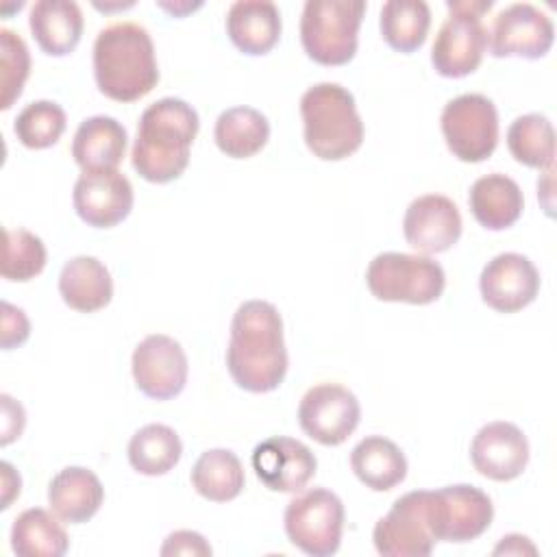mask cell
<instances>
[{
	"instance_id": "17",
	"label": "cell",
	"mask_w": 557,
	"mask_h": 557,
	"mask_svg": "<svg viewBox=\"0 0 557 557\" xmlns=\"http://www.w3.org/2000/svg\"><path fill=\"white\" fill-rule=\"evenodd\" d=\"M403 235L407 244L418 252H444L461 237V213L448 196H418L405 211Z\"/></svg>"
},
{
	"instance_id": "28",
	"label": "cell",
	"mask_w": 557,
	"mask_h": 557,
	"mask_svg": "<svg viewBox=\"0 0 557 557\" xmlns=\"http://www.w3.org/2000/svg\"><path fill=\"white\" fill-rule=\"evenodd\" d=\"M67 546L63 524L41 507H30L13 520L11 548L20 557H61Z\"/></svg>"
},
{
	"instance_id": "15",
	"label": "cell",
	"mask_w": 557,
	"mask_h": 557,
	"mask_svg": "<svg viewBox=\"0 0 557 557\" xmlns=\"http://www.w3.org/2000/svg\"><path fill=\"white\" fill-rule=\"evenodd\" d=\"M481 298L500 313H513L531 305L540 292V272L520 252H500L485 263L479 276Z\"/></svg>"
},
{
	"instance_id": "6",
	"label": "cell",
	"mask_w": 557,
	"mask_h": 557,
	"mask_svg": "<svg viewBox=\"0 0 557 557\" xmlns=\"http://www.w3.org/2000/svg\"><path fill=\"white\" fill-rule=\"evenodd\" d=\"M446 7L448 17L435 35L431 63L437 74L461 78L481 65L487 48L483 13L492 9V0H446Z\"/></svg>"
},
{
	"instance_id": "10",
	"label": "cell",
	"mask_w": 557,
	"mask_h": 557,
	"mask_svg": "<svg viewBox=\"0 0 557 557\" xmlns=\"http://www.w3.org/2000/svg\"><path fill=\"white\" fill-rule=\"evenodd\" d=\"M442 135L448 150L466 163H479L492 157L498 144V113L483 94H461L446 102Z\"/></svg>"
},
{
	"instance_id": "2",
	"label": "cell",
	"mask_w": 557,
	"mask_h": 557,
	"mask_svg": "<svg viewBox=\"0 0 557 557\" xmlns=\"http://www.w3.org/2000/svg\"><path fill=\"white\" fill-rule=\"evenodd\" d=\"M200 128L198 113L181 98H161L139 117L131 161L150 183L178 178L189 163V148Z\"/></svg>"
},
{
	"instance_id": "29",
	"label": "cell",
	"mask_w": 557,
	"mask_h": 557,
	"mask_svg": "<svg viewBox=\"0 0 557 557\" xmlns=\"http://www.w3.org/2000/svg\"><path fill=\"white\" fill-rule=\"evenodd\" d=\"M244 466L239 457L228 448L205 450L191 468L194 490L213 503L237 498L244 490Z\"/></svg>"
},
{
	"instance_id": "4",
	"label": "cell",
	"mask_w": 557,
	"mask_h": 557,
	"mask_svg": "<svg viewBox=\"0 0 557 557\" xmlns=\"http://www.w3.org/2000/svg\"><path fill=\"white\" fill-rule=\"evenodd\" d=\"M307 148L324 161L350 157L363 141V122L352 94L337 83H318L300 98Z\"/></svg>"
},
{
	"instance_id": "33",
	"label": "cell",
	"mask_w": 557,
	"mask_h": 557,
	"mask_svg": "<svg viewBox=\"0 0 557 557\" xmlns=\"http://www.w3.org/2000/svg\"><path fill=\"white\" fill-rule=\"evenodd\" d=\"M65 131V111L52 100H35L26 104L13 124L15 137L26 148H50Z\"/></svg>"
},
{
	"instance_id": "37",
	"label": "cell",
	"mask_w": 557,
	"mask_h": 557,
	"mask_svg": "<svg viewBox=\"0 0 557 557\" xmlns=\"http://www.w3.org/2000/svg\"><path fill=\"white\" fill-rule=\"evenodd\" d=\"M161 555H211V546L196 531H174L165 537Z\"/></svg>"
},
{
	"instance_id": "1",
	"label": "cell",
	"mask_w": 557,
	"mask_h": 557,
	"mask_svg": "<svg viewBox=\"0 0 557 557\" xmlns=\"http://www.w3.org/2000/svg\"><path fill=\"white\" fill-rule=\"evenodd\" d=\"M283 318L268 300H246L231 320L226 368L233 381L255 394L276 389L287 374Z\"/></svg>"
},
{
	"instance_id": "39",
	"label": "cell",
	"mask_w": 557,
	"mask_h": 557,
	"mask_svg": "<svg viewBox=\"0 0 557 557\" xmlns=\"http://www.w3.org/2000/svg\"><path fill=\"white\" fill-rule=\"evenodd\" d=\"M0 468H2V505L0 507L7 509L9 503L20 494L22 481H20V474L13 470V466L9 461H2Z\"/></svg>"
},
{
	"instance_id": "27",
	"label": "cell",
	"mask_w": 557,
	"mask_h": 557,
	"mask_svg": "<svg viewBox=\"0 0 557 557\" xmlns=\"http://www.w3.org/2000/svg\"><path fill=\"white\" fill-rule=\"evenodd\" d=\"M213 137L226 157L248 159L268 144L270 122L252 107H231L218 115Z\"/></svg>"
},
{
	"instance_id": "30",
	"label": "cell",
	"mask_w": 557,
	"mask_h": 557,
	"mask_svg": "<svg viewBox=\"0 0 557 557\" xmlns=\"http://www.w3.org/2000/svg\"><path fill=\"white\" fill-rule=\"evenodd\" d=\"M183 455V444L176 431L168 424H146L128 442V461L133 470L146 476L170 472Z\"/></svg>"
},
{
	"instance_id": "20",
	"label": "cell",
	"mask_w": 557,
	"mask_h": 557,
	"mask_svg": "<svg viewBox=\"0 0 557 557\" xmlns=\"http://www.w3.org/2000/svg\"><path fill=\"white\" fill-rule=\"evenodd\" d=\"M126 141V128L115 117L94 115L78 124L72 139V157L83 172L117 170Z\"/></svg>"
},
{
	"instance_id": "21",
	"label": "cell",
	"mask_w": 557,
	"mask_h": 557,
	"mask_svg": "<svg viewBox=\"0 0 557 557\" xmlns=\"http://www.w3.org/2000/svg\"><path fill=\"white\" fill-rule=\"evenodd\" d=\"M104 500V487L100 479L83 468L70 466L57 472L48 485V505L57 518L70 524L87 522L96 516Z\"/></svg>"
},
{
	"instance_id": "34",
	"label": "cell",
	"mask_w": 557,
	"mask_h": 557,
	"mask_svg": "<svg viewBox=\"0 0 557 557\" xmlns=\"http://www.w3.org/2000/svg\"><path fill=\"white\" fill-rule=\"evenodd\" d=\"M46 265L44 242L26 228H4L0 272L7 281H30Z\"/></svg>"
},
{
	"instance_id": "32",
	"label": "cell",
	"mask_w": 557,
	"mask_h": 557,
	"mask_svg": "<svg viewBox=\"0 0 557 557\" xmlns=\"http://www.w3.org/2000/svg\"><path fill=\"white\" fill-rule=\"evenodd\" d=\"M511 157L527 168H550L555 159V131L546 115L527 113L511 122L507 131Z\"/></svg>"
},
{
	"instance_id": "38",
	"label": "cell",
	"mask_w": 557,
	"mask_h": 557,
	"mask_svg": "<svg viewBox=\"0 0 557 557\" xmlns=\"http://www.w3.org/2000/svg\"><path fill=\"white\" fill-rule=\"evenodd\" d=\"M0 400H2V437H0V444L7 446L15 437L22 435L24 424H26V413H24V407L17 400H13L9 394H2Z\"/></svg>"
},
{
	"instance_id": "26",
	"label": "cell",
	"mask_w": 557,
	"mask_h": 557,
	"mask_svg": "<svg viewBox=\"0 0 557 557\" xmlns=\"http://www.w3.org/2000/svg\"><path fill=\"white\" fill-rule=\"evenodd\" d=\"M350 468L355 476L374 492H387L407 476L403 450L381 435H368L350 450Z\"/></svg>"
},
{
	"instance_id": "35",
	"label": "cell",
	"mask_w": 557,
	"mask_h": 557,
	"mask_svg": "<svg viewBox=\"0 0 557 557\" xmlns=\"http://www.w3.org/2000/svg\"><path fill=\"white\" fill-rule=\"evenodd\" d=\"M30 72V52L11 28H0V109L7 111L20 98Z\"/></svg>"
},
{
	"instance_id": "23",
	"label": "cell",
	"mask_w": 557,
	"mask_h": 557,
	"mask_svg": "<svg viewBox=\"0 0 557 557\" xmlns=\"http://www.w3.org/2000/svg\"><path fill=\"white\" fill-rule=\"evenodd\" d=\"M28 26L46 54L65 57L81 41L83 13L72 0H39L30 7Z\"/></svg>"
},
{
	"instance_id": "40",
	"label": "cell",
	"mask_w": 557,
	"mask_h": 557,
	"mask_svg": "<svg viewBox=\"0 0 557 557\" xmlns=\"http://www.w3.org/2000/svg\"><path fill=\"white\" fill-rule=\"evenodd\" d=\"M500 553H505V555H522V553L535 555V546L529 542V537L511 533V535H505L500 540V544L494 548V555H500Z\"/></svg>"
},
{
	"instance_id": "19",
	"label": "cell",
	"mask_w": 557,
	"mask_h": 557,
	"mask_svg": "<svg viewBox=\"0 0 557 557\" xmlns=\"http://www.w3.org/2000/svg\"><path fill=\"white\" fill-rule=\"evenodd\" d=\"M252 470L272 492H298L315 474L318 461L309 446L294 437H268L252 450Z\"/></svg>"
},
{
	"instance_id": "14",
	"label": "cell",
	"mask_w": 557,
	"mask_h": 557,
	"mask_svg": "<svg viewBox=\"0 0 557 557\" xmlns=\"http://www.w3.org/2000/svg\"><path fill=\"white\" fill-rule=\"evenodd\" d=\"M555 39L550 17L529 2L505 7L492 22L487 46L494 57H544Z\"/></svg>"
},
{
	"instance_id": "31",
	"label": "cell",
	"mask_w": 557,
	"mask_h": 557,
	"mask_svg": "<svg viewBox=\"0 0 557 557\" xmlns=\"http://www.w3.org/2000/svg\"><path fill=\"white\" fill-rule=\"evenodd\" d=\"M429 26L431 9L424 0H389L381 9V35L398 52L418 50L429 35Z\"/></svg>"
},
{
	"instance_id": "7",
	"label": "cell",
	"mask_w": 557,
	"mask_h": 557,
	"mask_svg": "<svg viewBox=\"0 0 557 557\" xmlns=\"http://www.w3.org/2000/svg\"><path fill=\"white\" fill-rule=\"evenodd\" d=\"M366 283L379 300L429 305L442 296L446 274L429 255L381 252L370 261Z\"/></svg>"
},
{
	"instance_id": "24",
	"label": "cell",
	"mask_w": 557,
	"mask_h": 557,
	"mask_svg": "<svg viewBox=\"0 0 557 557\" xmlns=\"http://www.w3.org/2000/svg\"><path fill=\"white\" fill-rule=\"evenodd\" d=\"M468 205L481 226L490 231H503L518 222L522 215L524 198L520 185L513 178L494 172L472 183Z\"/></svg>"
},
{
	"instance_id": "36",
	"label": "cell",
	"mask_w": 557,
	"mask_h": 557,
	"mask_svg": "<svg viewBox=\"0 0 557 557\" xmlns=\"http://www.w3.org/2000/svg\"><path fill=\"white\" fill-rule=\"evenodd\" d=\"M0 311H2V322H0V344L4 350H11L20 344H24L28 339L30 333V324L26 313L20 307H13L11 302L2 300L0 302Z\"/></svg>"
},
{
	"instance_id": "18",
	"label": "cell",
	"mask_w": 557,
	"mask_h": 557,
	"mask_svg": "<svg viewBox=\"0 0 557 557\" xmlns=\"http://www.w3.org/2000/svg\"><path fill=\"white\" fill-rule=\"evenodd\" d=\"M470 459L479 474L492 481H511L529 463V440L511 422H487L472 437Z\"/></svg>"
},
{
	"instance_id": "3",
	"label": "cell",
	"mask_w": 557,
	"mask_h": 557,
	"mask_svg": "<svg viewBox=\"0 0 557 557\" xmlns=\"http://www.w3.org/2000/svg\"><path fill=\"white\" fill-rule=\"evenodd\" d=\"M94 76L98 89L117 102H135L159 83L154 46L135 22L104 26L94 41Z\"/></svg>"
},
{
	"instance_id": "8",
	"label": "cell",
	"mask_w": 557,
	"mask_h": 557,
	"mask_svg": "<svg viewBox=\"0 0 557 557\" xmlns=\"http://www.w3.org/2000/svg\"><path fill=\"white\" fill-rule=\"evenodd\" d=\"M285 533L289 542L311 557L337 553L344 531V505L326 487H311L285 507Z\"/></svg>"
},
{
	"instance_id": "25",
	"label": "cell",
	"mask_w": 557,
	"mask_h": 557,
	"mask_svg": "<svg viewBox=\"0 0 557 557\" xmlns=\"http://www.w3.org/2000/svg\"><path fill=\"white\" fill-rule=\"evenodd\" d=\"M59 294L70 309L91 313L111 302L113 281L102 261L81 255L61 268Z\"/></svg>"
},
{
	"instance_id": "11",
	"label": "cell",
	"mask_w": 557,
	"mask_h": 557,
	"mask_svg": "<svg viewBox=\"0 0 557 557\" xmlns=\"http://www.w3.org/2000/svg\"><path fill=\"white\" fill-rule=\"evenodd\" d=\"M361 407L357 396L337 383H320L305 392L298 405L300 429L324 446H339L357 429Z\"/></svg>"
},
{
	"instance_id": "12",
	"label": "cell",
	"mask_w": 557,
	"mask_h": 557,
	"mask_svg": "<svg viewBox=\"0 0 557 557\" xmlns=\"http://www.w3.org/2000/svg\"><path fill=\"white\" fill-rule=\"evenodd\" d=\"M131 370L137 389L154 400L178 396L187 383V355L183 346L163 333L144 337L131 359Z\"/></svg>"
},
{
	"instance_id": "9",
	"label": "cell",
	"mask_w": 557,
	"mask_h": 557,
	"mask_svg": "<svg viewBox=\"0 0 557 557\" xmlns=\"http://www.w3.org/2000/svg\"><path fill=\"white\" fill-rule=\"evenodd\" d=\"M424 511L435 542H472L494 518L490 496L468 483L446 485L433 492L424 490Z\"/></svg>"
},
{
	"instance_id": "13",
	"label": "cell",
	"mask_w": 557,
	"mask_h": 557,
	"mask_svg": "<svg viewBox=\"0 0 557 557\" xmlns=\"http://www.w3.org/2000/svg\"><path fill=\"white\" fill-rule=\"evenodd\" d=\"M374 548L383 557H426L435 537L426 522L424 490L407 492L379 518L372 531Z\"/></svg>"
},
{
	"instance_id": "16",
	"label": "cell",
	"mask_w": 557,
	"mask_h": 557,
	"mask_svg": "<svg viewBox=\"0 0 557 557\" xmlns=\"http://www.w3.org/2000/svg\"><path fill=\"white\" fill-rule=\"evenodd\" d=\"M72 202L85 224L111 228L131 213L133 185L120 170L83 172L74 183Z\"/></svg>"
},
{
	"instance_id": "5",
	"label": "cell",
	"mask_w": 557,
	"mask_h": 557,
	"mask_svg": "<svg viewBox=\"0 0 557 557\" xmlns=\"http://www.w3.org/2000/svg\"><path fill=\"white\" fill-rule=\"evenodd\" d=\"M366 13L361 0H307L300 17V41L320 65H344L357 52V35Z\"/></svg>"
},
{
	"instance_id": "22",
	"label": "cell",
	"mask_w": 557,
	"mask_h": 557,
	"mask_svg": "<svg viewBox=\"0 0 557 557\" xmlns=\"http://www.w3.org/2000/svg\"><path fill=\"white\" fill-rule=\"evenodd\" d=\"M226 33L237 50L265 54L281 37V13L268 0H237L226 13Z\"/></svg>"
}]
</instances>
